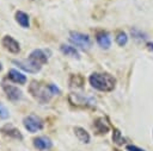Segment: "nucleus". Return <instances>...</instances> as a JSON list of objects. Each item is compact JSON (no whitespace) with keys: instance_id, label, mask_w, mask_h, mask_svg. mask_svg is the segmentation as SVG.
<instances>
[{"instance_id":"obj_3","label":"nucleus","mask_w":153,"mask_h":151,"mask_svg":"<svg viewBox=\"0 0 153 151\" xmlns=\"http://www.w3.org/2000/svg\"><path fill=\"white\" fill-rule=\"evenodd\" d=\"M69 40L78 48L82 49V50H88L91 48V39L87 34L85 33H81V32H78V31H72L69 33Z\"/></svg>"},{"instance_id":"obj_11","label":"nucleus","mask_w":153,"mask_h":151,"mask_svg":"<svg viewBox=\"0 0 153 151\" xmlns=\"http://www.w3.org/2000/svg\"><path fill=\"white\" fill-rule=\"evenodd\" d=\"M33 146L41 151H44V150H49L53 146V143L48 137L41 136L33 139Z\"/></svg>"},{"instance_id":"obj_6","label":"nucleus","mask_w":153,"mask_h":151,"mask_svg":"<svg viewBox=\"0 0 153 151\" xmlns=\"http://www.w3.org/2000/svg\"><path fill=\"white\" fill-rule=\"evenodd\" d=\"M1 87H2V89H4V92H5V94H6L8 100L19 101L23 97V92L18 87H16L13 84H10V83H5V82H2Z\"/></svg>"},{"instance_id":"obj_23","label":"nucleus","mask_w":153,"mask_h":151,"mask_svg":"<svg viewBox=\"0 0 153 151\" xmlns=\"http://www.w3.org/2000/svg\"><path fill=\"white\" fill-rule=\"evenodd\" d=\"M147 46H148V49H149V50H152V51H153V43H151V42H149V43H147Z\"/></svg>"},{"instance_id":"obj_4","label":"nucleus","mask_w":153,"mask_h":151,"mask_svg":"<svg viewBox=\"0 0 153 151\" xmlns=\"http://www.w3.org/2000/svg\"><path fill=\"white\" fill-rule=\"evenodd\" d=\"M23 125L31 133H35V132L41 131L43 128V121H42V119L39 117H37V115H33V114L26 115L23 119Z\"/></svg>"},{"instance_id":"obj_16","label":"nucleus","mask_w":153,"mask_h":151,"mask_svg":"<svg viewBox=\"0 0 153 151\" xmlns=\"http://www.w3.org/2000/svg\"><path fill=\"white\" fill-rule=\"evenodd\" d=\"M74 133H75V137L81 141V143H90V139H91V137H90V134H88V132L85 130V128H82V127H80V126H76V127H74Z\"/></svg>"},{"instance_id":"obj_8","label":"nucleus","mask_w":153,"mask_h":151,"mask_svg":"<svg viewBox=\"0 0 153 151\" xmlns=\"http://www.w3.org/2000/svg\"><path fill=\"white\" fill-rule=\"evenodd\" d=\"M49 55H50V51L49 50L47 51V50H43V49H35V50H32L30 52L29 58L42 65V64H45L48 62Z\"/></svg>"},{"instance_id":"obj_17","label":"nucleus","mask_w":153,"mask_h":151,"mask_svg":"<svg viewBox=\"0 0 153 151\" xmlns=\"http://www.w3.org/2000/svg\"><path fill=\"white\" fill-rule=\"evenodd\" d=\"M115 39H116V43H117L120 46H124V45L128 43V36H127V33L123 32V31H120V32L116 34Z\"/></svg>"},{"instance_id":"obj_2","label":"nucleus","mask_w":153,"mask_h":151,"mask_svg":"<svg viewBox=\"0 0 153 151\" xmlns=\"http://www.w3.org/2000/svg\"><path fill=\"white\" fill-rule=\"evenodd\" d=\"M29 92L32 94V96L35 99H37L39 102L45 103L50 100V97L53 96V93L50 90L49 84H41L37 81H32L30 87H29Z\"/></svg>"},{"instance_id":"obj_14","label":"nucleus","mask_w":153,"mask_h":151,"mask_svg":"<svg viewBox=\"0 0 153 151\" xmlns=\"http://www.w3.org/2000/svg\"><path fill=\"white\" fill-rule=\"evenodd\" d=\"M60 50H61V52L63 54V55H66V56H69V57H73V58H80V54H79V51L74 48V46H72V45H67V44H62L61 46H60Z\"/></svg>"},{"instance_id":"obj_12","label":"nucleus","mask_w":153,"mask_h":151,"mask_svg":"<svg viewBox=\"0 0 153 151\" xmlns=\"http://www.w3.org/2000/svg\"><path fill=\"white\" fill-rule=\"evenodd\" d=\"M7 78H10L12 82L18 84H24L26 82V76L23 73L18 71L17 69H10L7 73Z\"/></svg>"},{"instance_id":"obj_22","label":"nucleus","mask_w":153,"mask_h":151,"mask_svg":"<svg viewBox=\"0 0 153 151\" xmlns=\"http://www.w3.org/2000/svg\"><path fill=\"white\" fill-rule=\"evenodd\" d=\"M126 150L127 151H145L143 149H140V147H137L135 145H127L126 146Z\"/></svg>"},{"instance_id":"obj_9","label":"nucleus","mask_w":153,"mask_h":151,"mask_svg":"<svg viewBox=\"0 0 153 151\" xmlns=\"http://www.w3.org/2000/svg\"><path fill=\"white\" fill-rule=\"evenodd\" d=\"M1 44H2V46H4L6 50H8V51L12 52V54H18V52L20 51V45H19V43H18L12 36H10V34L4 36L2 40H1Z\"/></svg>"},{"instance_id":"obj_7","label":"nucleus","mask_w":153,"mask_h":151,"mask_svg":"<svg viewBox=\"0 0 153 151\" xmlns=\"http://www.w3.org/2000/svg\"><path fill=\"white\" fill-rule=\"evenodd\" d=\"M69 101L73 105H82V106H94L96 100L92 96L84 95V94H71L69 95Z\"/></svg>"},{"instance_id":"obj_18","label":"nucleus","mask_w":153,"mask_h":151,"mask_svg":"<svg viewBox=\"0 0 153 151\" xmlns=\"http://www.w3.org/2000/svg\"><path fill=\"white\" fill-rule=\"evenodd\" d=\"M96 126H97L98 131L102 132V133H106V132L109 131V127H108V125L105 124V121H104L103 118H99V119L96 120Z\"/></svg>"},{"instance_id":"obj_10","label":"nucleus","mask_w":153,"mask_h":151,"mask_svg":"<svg viewBox=\"0 0 153 151\" xmlns=\"http://www.w3.org/2000/svg\"><path fill=\"white\" fill-rule=\"evenodd\" d=\"M96 40H97L98 45L103 49H109L111 45V38L106 31H99L96 34Z\"/></svg>"},{"instance_id":"obj_1","label":"nucleus","mask_w":153,"mask_h":151,"mask_svg":"<svg viewBox=\"0 0 153 151\" xmlns=\"http://www.w3.org/2000/svg\"><path fill=\"white\" fill-rule=\"evenodd\" d=\"M90 84L99 92H111L116 86V80L110 74L93 73L88 77Z\"/></svg>"},{"instance_id":"obj_20","label":"nucleus","mask_w":153,"mask_h":151,"mask_svg":"<svg viewBox=\"0 0 153 151\" xmlns=\"http://www.w3.org/2000/svg\"><path fill=\"white\" fill-rule=\"evenodd\" d=\"M130 32H131V34H133V37L135 38V39H139V40H145L147 37H146V34L145 33H142L140 30H137V29H131L130 30Z\"/></svg>"},{"instance_id":"obj_5","label":"nucleus","mask_w":153,"mask_h":151,"mask_svg":"<svg viewBox=\"0 0 153 151\" xmlns=\"http://www.w3.org/2000/svg\"><path fill=\"white\" fill-rule=\"evenodd\" d=\"M12 63L18 65V68L23 69L24 71H27V73H31V74H36L42 69L41 64L36 63L35 61H32L30 58H27V59H13Z\"/></svg>"},{"instance_id":"obj_21","label":"nucleus","mask_w":153,"mask_h":151,"mask_svg":"<svg viewBox=\"0 0 153 151\" xmlns=\"http://www.w3.org/2000/svg\"><path fill=\"white\" fill-rule=\"evenodd\" d=\"M10 117V112L6 108V106L0 101V119H7Z\"/></svg>"},{"instance_id":"obj_15","label":"nucleus","mask_w":153,"mask_h":151,"mask_svg":"<svg viewBox=\"0 0 153 151\" xmlns=\"http://www.w3.org/2000/svg\"><path fill=\"white\" fill-rule=\"evenodd\" d=\"M16 20H17V23H18L22 27H24V29H27V27L30 26L29 15H27L25 12H23V11H17V12H16Z\"/></svg>"},{"instance_id":"obj_13","label":"nucleus","mask_w":153,"mask_h":151,"mask_svg":"<svg viewBox=\"0 0 153 151\" xmlns=\"http://www.w3.org/2000/svg\"><path fill=\"white\" fill-rule=\"evenodd\" d=\"M1 132H2L4 134L8 136V137L14 138V139H23V136H22L20 131H19L17 127H14L13 125H11V124H6V125L1 128Z\"/></svg>"},{"instance_id":"obj_19","label":"nucleus","mask_w":153,"mask_h":151,"mask_svg":"<svg viewBox=\"0 0 153 151\" xmlns=\"http://www.w3.org/2000/svg\"><path fill=\"white\" fill-rule=\"evenodd\" d=\"M112 140L117 144V145H121L123 141H124V138L122 137V133L118 131V130H114V133H112Z\"/></svg>"}]
</instances>
